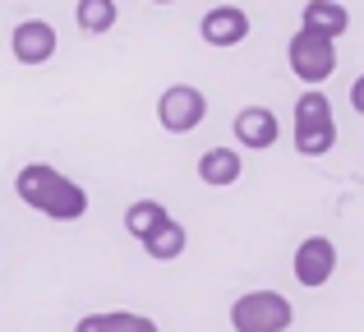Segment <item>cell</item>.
<instances>
[{
	"mask_svg": "<svg viewBox=\"0 0 364 332\" xmlns=\"http://www.w3.org/2000/svg\"><path fill=\"white\" fill-rule=\"evenodd\" d=\"M14 189L18 198H23L28 208H37V213L55 217V222H79L83 213H88V194H83V185H74L70 176H60L55 166H23L14 176Z\"/></svg>",
	"mask_w": 364,
	"mask_h": 332,
	"instance_id": "6da1fadb",
	"label": "cell"
},
{
	"mask_svg": "<svg viewBox=\"0 0 364 332\" xmlns=\"http://www.w3.org/2000/svg\"><path fill=\"white\" fill-rule=\"evenodd\" d=\"M332 144H337V120H332V102L323 97L318 88L300 92V102H295V153H304V157H323V153H332Z\"/></svg>",
	"mask_w": 364,
	"mask_h": 332,
	"instance_id": "7a4b0ae2",
	"label": "cell"
},
{
	"mask_svg": "<svg viewBox=\"0 0 364 332\" xmlns=\"http://www.w3.org/2000/svg\"><path fill=\"white\" fill-rule=\"evenodd\" d=\"M295 318L291 300L277 291H249L231 305V328L235 332H286Z\"/></svg>",
	"mask_w": 364,
	"mask_h": 332,
	"instance_id": "3957f363",
	"label": "cell"
},
{
	"mask_svg": "<svg viewBox=\"0 0 364 332\" xmlns=\"http://www.w3.org/2000/svg\"><path fill=\"white\" fill-rule=\"evenodd\" d=\"M286 55H291V74L304 79V83H328L332 70H337V42L314 37V33H304V28L291 37Z\"/></svg>",
	"mask_w": 364,
	"mask_h": 332,
	"instance_id": "277c9868",
	"label": "cell"
},
{
	"mask_svg": "<svg viewBox=\"0 0 364 332\" xmlns=\"http://www.w3.org/2000/svg\"><path fill=\"white\" fill-rule=\"evenodd\" d=\"M203 116H208V97L194 88V83H176V88H166L161 102H157V120H161V129H171V134L198 129Z\"/></svg>",
	"mask_w": 364,
	"mask_h": 332,
	"instance_id": "5b68a950",
	"label": "cell"
},
{
	"mask_svg": "<svg viewBox=\"0 0 364 332\" xmlns=\"http://www.w3.org/2000/svg\"><path fill=\"white\" fill-rule=\"evenodd\" d=\"M332 272H337V245H332L328 235H309V240L295 250V282L318 291Z\"/></svg>",
	"mask_w": 364,
	"mask_h": 332,
	"instance_id": "8992f818",
	"label": "cell"
},
{
	"mask_svg": "<svg viewBox=\"0 0 364 332\" xmlns=\"http://www.w3.org/2000/svg\"><path fill=\"white\" fill-rule=\"evenodd\" d=\"M55 28L46 23V18H28V23L14 28V37H9V51H14L18 65H46L55 55Z\"/></svg>",
	"mask_w": 364,
	"mask_h": 332,
	"instance_id": "52a82bcc",
	"label": "cell"
},
{
	"mask_svg": "<svg viewBox=\"0 0 364 332\" xmlns=\"http://www.w3.org/2000/svg\"><path fill=\"white\" fill-rule=\"evenodd\" d=\"M198 33H203L208 46H240L249 37V14L235 5H213L198 23Z\"/></svg>",
	"mask_w": 364,
	"mask_h": 332,
	"instance_id": "ba28073f",
	"label": "cell"
},
{
	"mask_svg": "<svg viewBox=\"0 0 364 332\" xmlns=\"http://www.w3.org/2000/svg\"><path fill=\"white\" fill-rule=\"evenodd\" d=\"M277 134H282V125H277V116L267 107H245L240 116H235V139H240V148L263 153V148L277 144Z\"/></svg>",
	"mask_w": 364,
	"mask_h": 332,
	"instance_id": "9c48e42d",
	"label": "cell"
},
{
	"mask_svg": "<svg viewBox=\"0 0 364 332\" xmlns=\"http://www.w3.org/2000/svg\"><path fill=\"white\" fill-rule=\"evenodd\" d=\"M346 28H350V14H346L341 0H309V5H304V33L337 42Z\"/></svg>",
	"mask_w": 364,
	"mask_h": 332,
	"instance_id": "30bf717a",
	"label": "cell"
},
{
	"mask_svg": "<svg viewBox=\"0 0 364 332\" xmlns=\"http://www.w3.org/2000/svg\"><path fill=\"white\" fill-rule=\"evenodd\" d=\"M198 180L213 189H226L240 180V153L235 148H208L203 157H198Z\"/></svg>",
	"mask_w": 364,
	"mask_h": 332,
	"instance_id": "8fae6325",
	"label": "cell"
},
{
	"mask_svg": "<svg viewBox=\"0 0 364 332\" xmlns=\"http://www.w3.org/2000/svg\"><path fill=\"white\" fill-rule=\"evenodd\" d=\"M185 240H189L185 226H180L176 217H166V222H161L157 231L143 240V250H148V259H161V263H166V259H180V254H185Z\"/></svg>",
	"mask_w": 364,
	"mask_h": 332,
	"instance_id": "7c38bea8",
	"label": "cell"
},
{
	"mask_svg": "<svg viewBox=\"0 0 364 332\" xmlns=\"http://www.w3.org/2000/svg\"><path fill=\"white\" fill-rule=\"evenodd\" d=\"M166 217L171 213L157 203V198H143V203H129V208H124V226H129V235H139V240H148V235L157 231Z\"/></svg>",
	"mask_w": 364,
	"mask_h": 332,
	"instance_id": "4fadbf2b",
	"label": "cell"
},
{
	"mask_svg": "<svg viewBox=\"0 0 364 332\" xmlns=\"http://www.w3.org/2000/svg\"><path fill=\"white\" fill-rule=\"evenodd\" d=\"M116 18H120L116 0H79V28L88 37H102L107 28H116Z\"/></svg>",
	"mask_w": 364,
	"mask_h": 332,
	"instance_id": "5bb4252c",
	"label": "cell"
},
{
	"mask_svg": "<svg viewBox=\"0 0 364 332\" xmlns=\"http://www.w3.org/2000/svg\"><path fill=\"white\" fill-rule=\"evenodd\" d=\"M102 332H157V323L143 314H124V309H116V314H102Z\"/></svg>",
	"mask_w": 364,
	"mask_h": 332,
	"instance_id": "9a60e30c",
	"label": "cell"
},
{
	"mask_svg": "<svg viewBox=\"0 0 364 332\" xmlns=\"http://www.w3.org/2000/svg\"><path fill=\"white\" fill-rule=\"evenodd\" d=\"M350 107H355L360 116H364V74H360L355 83H350Z\"/></svg>",
	"mask_w": 364,
	"mask_h": 332,
	"instance_id": "2e32d148",
	"label": "cell"
},
{
	"mask_svg": "<svg viewBox=\"0 0 364 332\" xmlns=\"http://www.w3.org/2000/svg\"><path fill=\"white\" fill-rule=\"evenodd\" d=\"M157 5H166V0H157Z\"/></svg>",
	"mask_w": 364,
	"mask_h": 332,
	"instance_id": "e0dca14e",
	"label": "cell"
}]
</instances>
